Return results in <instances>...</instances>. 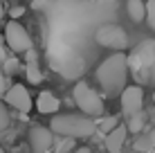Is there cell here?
Returning <instances> with one entry per match:
<instances>
[{
	"label": "cell",
	"instance_id": "1",
	"mask_svg": "<svg viewBox=\"0 0 155 153\" xmlns=\"http://www.w3.org/2000/svg\"><path fill=\"white\" fill-rule=\"evenodd\" d=\"M126 81H128V59L124 52L110 54L97 68V83L108 97H117V95L124 92Z\"/></svg>",
	"mask_w": 155,
	"mask_h": 153
},
{
	"label": "cell",
	"instance_id": "2",
	"mask_svg": "<svg viewBox=\"0 0 155 153\" xmlns=\"http://www.w3.org/2000/svg\"><path fill=\"white\" fill-rule=\"evenodd\" d=\"M50 131L68 140H85L97 133V124L88 115H54L50 122Z\"/></svg>",
	"mask_w": 155,
	"mask_h": 153
},
{
	"label": "cell",
	"instance_id": "3",
	"mask_svg": "<svg viewBox=\"0 0 155 153\" xmlns=\"http://www.w3.org/2000/svg\"><path fill=\"white\" fill-rule=\"evenodd\" d=\"M128 59V70H133L137 79L142 81H151V68L155 61V41H144L130 52Z\"/></svg>",
	"mask_w": 155,
	"mask_h": 153
},
{
	"label": "cell",
	"instance_id": "4",
	"mask_svg": "<svg viewBox=\"0 0 155 153\" xmlns=\"http://www.w3.org/2000/svg\"><path fill=\"white\" fill-rule=\"evenodd\" d=\"M74 101H77V106L81 113H85L88 117H101L104 115V99H101V95L94 90V88H90L85 81H79L77 86H74Z\"/></svg>",
	"mask_w": 155,
	"mask_h": 153
},
{
	"label": "cell",
	"instance_id": "5",
	"mask_svg": "<svg viewBox=\"0 0 155 153\" xmlns=\"http://www.w3.org/2000/svg\"><path fill=\"white\" fill-rule=\"evenodd\" d=\"M5 43L14 54H25L31 50V36L18 20H9L5 25Z\"/></svg>",
	"mask_w": 155,
	"mask_h": 153
},
{
	"label": "cell",
	"instance_id": "6",
	"mask_svg": "<svg viewBox=\"0 0 155 153\" xmlns=\"http://www.w3.org/2000/svg\"><path fill=\"white\" fill-rule=\"evenodd\" d=\"M94 41L101 47H110V50H117V52H124L128 47V34L119 25H101L94 32Z\"/></svg>",
	"mask_w": 155,
	"mask_h": 153
},
{
	"label": "cell",
	"instance_id": "7",
	"mask_svg": "<svg viewBox=\"0 0 155 153\" xmlns=\"http://www.w3.org/2000/svg\"><path fill=\"white\" fill-rule=\"evenodd\" d=\"M5 101H7L12 108H16L18 113H23V115H27L31 110V95H29V90L23 86V83L9 86V90L5 92Z\"/></svg>",
	"mask_w": 155,
	"mask_h": 153
},
{
	"label": "cell",
	"instance_id": "8",
	"mask_svg": "<svg viewBox=\"0 0 155 153\" xmlns=\"http://www.w3.org/2000/svg\"><path fill=\"white\" fill-rule=\"evenodd\" d=\"M119 97H121V113H124V115L130 117V115H135V113L142 110V104H144L142 86H126Z\"/></svg>",
	"mask_w": 155,
	"mask_h": 153
},
{
	"label": "cell",
	"instance_id": "9",
	"mask_svg": "<svg viewBox=\"0 0 155 153\" xmlns=\"http://www.w3.org/2000/svg\"><path fill=\"white\" fill-rule=\"evenodd\" d=\"M52 140H54V133H52L47 126H31L29 128V146L34 153H50L52 149Z\"/></svg>",
	"mask_w": 155,
	"mask_h": 153
},
{
	"label": "cell",
	"instance_id": "10",
	"mask_svg": "<svg viewBox=\"0 0 155 153\" xmlns=\"http://www.w3.org/2000/svg\"><path fill=\"white\" fill-rule=\"evenodd\" d=\"M36 108H38V113H43V115H56L58 108H61V101H58V97L54 92L43 90L38 97H36Z\"/></svg>",
	"mask_w": 155,
	"mask_h": 153
},
{
	"label": "cell",
	"instance_id": "11",
	"mask_svg": "<svg viewBox=\"0 0 155 153\" xmlns=\"http://www.w3.org/2000/svg\"><path fill=\"white\" fill-rule=\"evenodd\" d=\"M126 135H128V131H126V126H121V124L117 126L115 131H110V133L104 138L106 151L108 153H119L121 146H124V142H126Z\"/></svg>",
	"mask_w": 155,
	"mask_h": 153
},
{
	"label": "cell",
	"instance_id": "12",
	"mask_svg": "<svg viewBox=\"0 0 155 153\" xmlns=\"http://www.w3.org/2000/svg\"><path fill=\"white\" fill-rule=\"evenodd\" d=\"M25 75H27L29 83H41L43 81V72H41V65H38V54L34 50L25 52Z\"/></svg>",
	"mask_w": 155,
	"mask_h": 153
},
{
	"label": "cell",
	"instance_id": "13",
	"mask_svg": "<svg viewBox=\"0 0 155 153\" xmlns=\"http://www.w3.org/2000/svg\"><path fill=\"white\" fill-rule=\"evenodd\" d=\"M126 9L130 20H135V23H142L146 18V2L144 0H126Z\"/></svg>",
	"mask_w": 155,
	"mask_h": 153
},
{
	"label": "cell",
	"instance_id": "14",
	"mask_svg": "<svg viewBox=\"0 0 155 153\" xmlns=\"http://www.w3.org/2000/svg\"><path fill=\"white\" fill-rule=\"evenodd\" d=\"M153 146H155V128L142 131L135 140V151H151Z\"/></svg>",
	"mask_w": 155,
	"mask_h": 153
},
{
	"label": "cell",
	"instance_id": "15",
	"mask_svg": "<svg viewBox=\"0 0 155 153\" xmlns=\"http://www.w3.org/2000/svg\"><path fill=\"white\" fill-rule=\"evenodd\" d=\"M94 124H97V133L108 135L110 131H115L117 126H119V119H117L115 115H101L99 119H94Z\"/></svg>",
	"mask_w": 155,
	"mask_h": 153
},
{
	"label": "cell",
	"instance_id": "16",
	"mask_svg": "<svg viewBox=\"0 0 155 153\" xmlns=\"http://www.w3.org/2000/svg\"><path fill=\"white\" fill-rule=\"evenodd\" d=\"M144 124H146V115L140 110V113L130 115V122H128L126 131H128V133H137V135H140L142 131H144Z\"/></svg>",
	"mask_w": 155,
	"mask_h": 153
},
{
	"label": "cell",
	"instance_id": "17",
	"mask_svg": "<svg viewBox=\"0 0 155 153\" xmlns=\"http://www.w3.org/2000/svg\"><path fill=\"white\" fill-rule=\"evenodd\" d=\"M2 65H5V77L7 75H16V72L20 70V61L16 59V56H7V59L2 61Z\"/></svg>",
	"mask_w": 155,
	"mask_h": 153
},
{
	"label": "cell",
	"instance_id": "18",
	"mask_svg": "<svg viewBox=\"0 0 155 153\" xmlns=\"http://www.w3.org/2000/svg\"><path fill=\"white\" fill-rule=\"evenodd\" d=\"M148 23V27L155 32V0H148L146 2V18H144Z\"/></svg>",
	"mask_w": 155,
	"mask_h": 153
},
{
	"label": "cell",
	"instance_id": "19",
	"mask_svg": "<svg viewBox=\"0 0 155 153\" xmlns=\"http://www.w3.org/2000/svg\"><path fill=\"white\" fill-rule=\"evenodd\" d=\"M9 126V110L5 106V101L0 99V131H5Z\"/></svg>",
	"mask_w": 155,
	"mask_h": 153
},
{
	"label": "cell",
	"instance_id": "20",
	"mask_svg": "<svg viewBox=\"0 0 155 153\" xmlns=\"http://www.w3.org/2000/svg\"><path fill=\"white\" fill-rule=\"evenodd\" d=\"M9 16H12V20H18L25 16V7H20V5H16V7L9 9Z\"/></svg>",
	"mask_w": 155,
	"mask_h": 153
},
{
	"label": "cell",
	"instance_id": "21",
	"mask_svg": "<svg viewBox=\"0 0 155 153\" xmlns=\"http://www.w3.org/2000/svg\"><path fill=\"white\" fill-rule=\"evenodd\" d=\"M47 5H50V0H31V9H36V12L45 9Z\"/></svg>",
	"mask_w": 155,
	"mask_h": 153
},
{
	"label": "cell",
	"instance_id": "22",
	"mask_svg": "<svg viewBox=\"0 0 155 153\" xmlns=\"http://www.w3.org/2000/svg\"><path fill=\"white\" fill-rule=\"evenodd\" d=\"M7 90H9V86H7V77L0 72V95H5Z\"/></svg>",
	"mask_w": 155,
	"mask_h": 153
},
{
	"label": "cell",
	"instance_id": "23",
	"mask_svg": "<svg viewBox=\"0 0 155 153\" xmlns=\"http://www.w3.org/2000/svg\"><path fill=\"white\" fill-rule=\"evenodd\" d=\"M7 59V50H5V38H0V61Z\"/></svg>",
	"mask_w": 155,
	"mask_h": 153
},
{
	"label": "cell",
	"instance_id": "24",
	"mask_svg": "<svg viewBox=\"0 0 155 153\" xmlns=\"http://www.w3.org/2000/svg\"><path fill=\"white\" fill-rule=\"evenodd\" d=\"M74 153H90L88 146H79V149H74Z\"/></svg>",
	"mask_w": 155,
	"mask_h": 153
},
{
	"label": "cell",
	"instance_id": "25",
	"mask_svg": "<svg viewBox=\"0 0 155 153\" xmlns=\"http://www.w3.org/2000/svg\"><path fill=\"white\" fill-rule=\"evenodd\" d=\"M151 81H155V61H153V68H151Z\"/></svg>",
	"mask_w": 155,
	"mask_h": 153
},
{
	"label": "cell",
	"instance_id": "26",
	"mask_svg": "<svg viewBox=\"0 0 155 153\" xmlns=\"http://www.w3.org/2000/svg\"><path fill=\"white\" fill-rule=\"evenodd\" d=\"M0 27H2V0H0Z\"/></svg>",
	"mask_w": 155,
	"mask_h": 153
},
{
	"label": "cell",
	"instance_id": "27",
	"mask_svg": "<svg viewBox=\"0 0 155 153\" xmlns=\"http://www.w3.org/2000/svg\"><path fill=\"white\" fill-rule=\"evenodd\" d=\"M0 153H5V149H2V146H0Z\"/></svg>",
	"mask_w": 155,
	"mask_h": 153
},
{
	"label": "cell",
	"instance_id": "28",
	"mask_svg": "<svg viewBox=\"0 0 155 153\" xmlns=\"http://www.w3.org/2000/svg\"><path fill=\"white\" fill-rule=\"evenodd\" d=\"M101 2H104V0H101ZM106 2H113V0H106Z\"/></svg>",
	"mask_w": 155,
	"mask_h": 153
},
{
	"label": "cell",
	"instance_id": "29",
	"mask_svg": "<svg viewBox=\"0 0 155 153\" xmlns=\"http://www.w3.org/2000/svg\"><path fill=\"white\" fill-rule=\"evenodd\" d=\"M153 101H155V92H153Z\"/></svg>",
	"mask_w": 155,
	"mask_h": 153
},
{
	"label": "cell",
	"instance_id": "30",
	"mask_svg": "<svg viewBox=\"0 0 155 153\" xmlns=\"http://www.w3.org/2000/svg\"><path fill=\"white\" fill-rule=\"evenodd\" d=\"M12 2H14V0H12Z\"/></svg>",
	"mask_w": 155,
	"mask_h": 153
}]
</instances>
